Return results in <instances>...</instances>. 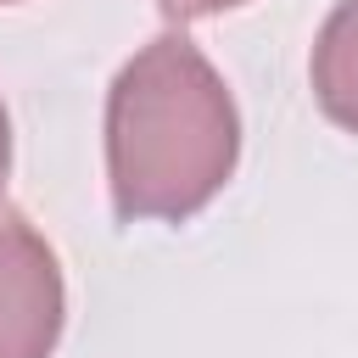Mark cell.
Wrapping results in <instances>:
<instances>
[{
    "mask_svg": "<svg viewBox=\"0 0 358 358\" xmlns=\"http://www.w3.org/2000/svg\"><path fill=\"white\" fill-rule=\"evenodd\" d=\"M241 162V112L185 34L140 45L106 90V185L123 224L196 218Z\"/></svg>",
    "mask_w": 358,
    "mask_h": 358,
    "instance_id": "obj_1",
    "label": "cell"
},
{
    "mask_svg": "<svg viewBox=\"0 0 358 358\" xmlns=\"http://www.w3.org/2000/svg\"><path fill=\"white\" fill-rule=\"evenodd\" d=\"M67 324V280L50 241L0 207V358H50Z\"/></svg>",
    "mask_w": 358,
    "mask_h": 358,
    "instance_id": "obj_2",
    "label": "cell"
},
{
    "mask_svg": "<svg viewBox=\"0 0 358 358\" xmlns=\"http://www.w3.org/2000/svg\"><path fill=\"white\" fill-rule=\"evenodd\" d=\"M313 101L319 112L358 134V0H341L324 22H319V39H313Z\"/></svg>",
    "mask_w": 358,
    "mask_h": 358,
    "instance_id": "obj_3",
    "label": "cell"
},
{
    "mask_svg": "<svg viewBox=\"0 0 358 358\" xmlns=\"http://www.w3.org/2000/svg\"><path fill=\"white\" fill-rule=\"evenodd\" d=\"M246 0H157V11L168 22H196V17H218V11H235Z\"/></svg>",
    "mask_w": 358,
    "mask_h": 358,
    "instance_id": "obj_4",
    "label": "cell"
},
{
    "mask_svg": "<svg viewBox=\"0 0 358 358\" xmlns=\"http://www.w3.org/2000/svg\"><path fill=\"white\" fill-rule=\"evenodd\" d=\"M6 173H11V117L0 106V190H6Z\"/></svg>",
    "mask_w": 358,
    "mask_h": 358,
    "instance_id": "obj_5",
    "label": "cell"
},
{
    "mask_svg": "<svg viewBox=\"0 0 358 358\" xmlns=\"http://www.w3.org/2000/svg\"><path fill=\"white\" fill-rule=\"evenodd\" d=\"M0 6H17V0H0Z\"/></svg>",
    "mask_w": 358,
    "mask_h": 358,
    "instance_id": "obj_6",
    "label": "cell"
}]
</instances>
